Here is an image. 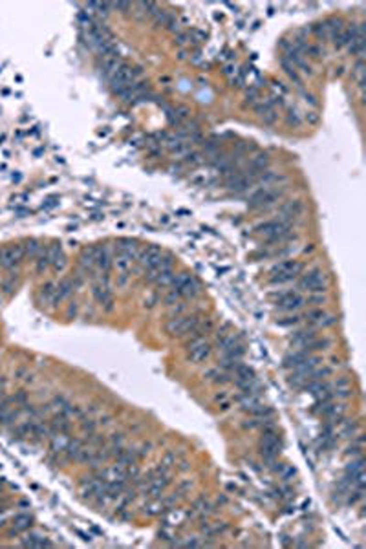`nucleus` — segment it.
<instances>
[{
	"label": "nucleus",
	"mask_w": 366,
	"mask_h": 549,
	"mask_svg": "<svg viewBox=\"0 0 366 549\" xmlns=\"http://www.w3.org/2000/svg\"><path fill=\"white\" fill-rule=\"evenodd\" d=\"M255 233L262 235L268 242L271 243H280L286 242L288 238H291V223L286 222V220H269V222H264L260 225L255 227Z\"/></svg>",
	"instance_id": "1"
},
{
	"label": "nucleus",
	"mask_w": 366,
	"mask_h": 549,
	"mask_svg": "<svg viewBox=\"0 0 366 549\" xmlns=\"http://www.w3.org/2000/svg\"><path fill=\"white\" fill-rule=\"evenodd\" d=\"M198 324H200V317L198 315H174L172 319L165 324V330L167 334L174 335V337H185Z\"/></svg>",
	"instance_id": "2"
},
{
	"label": "nucleus",
	"mask_w": 366,
	"mask_h": 549,
	"mask_svg": "<svg viewBox=\"0 0 366 549\" xmlns=\"http://www.w3.org/2000/svg\"><path fill=\"white\" fill-rule=\"evenodd\" d=\"M304 269V265L297 262V260H284L280 264H276L271 269V282L273 284H282V282H290L293 278H297Z\"/></svg>",
	"instance_id": "3"
},
{
	"label": "nucleus",
	"mask_w": 366,
	"mask_h": 549,
	"mask_svg": "<svg viewBox=\"0 0 366 549\" xmlns=\"http://www.w3.org/2000/svg\"><path fill=\"white\" fill-rule=\"evenodd\" d=\"M282 194V191H278L275 187H262L258 189L255 194L249 198V207L251 209H264L269 207L275 202H278V198Z\"/></svg>",
	"instance_id": "4"
},
{
	"label": "nucleus",
	"mask_w": 366,
	"mask_h": 549,
	"mask_svg": "<svg viewBox=\"0 0 366 549\" xmlns=\"http://www.w3.org/2000/svg\"><path fill=\"white\" fill-rule=\"evenodd\" d=\"M136 73H138V72L132 68V66H128V64L123 63L118 68V72H116V73L110 77L112 88L118 92V94H123L126 88H130V86H132Z\"/></svg>",
	"instance_id": "5"
},
{
	"label": "nucleus",
	"mask_w": 366,
	"mask_h": 549,
	"mask_svg": "<svg viewBox=\"0 0 366 549\" xmlns=\"http://www.w3.org/2000/svg\"><path fill=\"white\" fill-rule=\"evenodd\" d=\"M211 355V344L205 341V337L200 339H193L187 344V357L191 362H203Z\"/></svg>",
	"instance_id": "6"
},
{
	"label": "nucleus",
	"mask_w": 366,
	"mask_h": 549,
	"mask_svg": "<svg viewBox=\"0 0 366 549\" xmlns=\"http://www.w3.org/2000/svg\"><path fill=\"white\" fill-rule=\"evenodd\" d=\"M298 286L311 293H322L326 291V277L320 269H313V271L306 273L304 277L300 278Z\"/></svg>",
	"instance_id": "7"
},
{
	"label": "nucleus",
	"mask_w": 366,
	"mask_h": 549,
	"mask_svg": "<svg viewBox=\"0 0 366 549\" xmlns=\"http://www.w3.org/2000/svg\"><path fill=\"white\" fill-rule=\"evenodd\" d=\"M24 255V247L22 245H9L6 249L0 251V265L2 267H15L17 264H21Z\"/></svg>",
	"instance_id": "8"
},
{
	"label": "nucleus",
	"mask_w": 366,
	"mask_h": 549,
	"mask_svg": "<svg viewBox=\"0 0 366 549\" xmlns=\"http://www.w3.org/2000/svg\"><path fill=\"white\" fill-rule=\"evenodd\" d=\"M253 185V178H249L247 174L238 172V170H233V172L227 174L225 178V187L233 192H244L245 189H249Z\"/></svg>",
	"instance_id": "9"
},
{
	"label": "nucleus",
	"mask_w": 366,
	"mask_h": 549,
	"mask_svg": "<svg viewBox=\"0 0 366 549\" xmlns=\"http://www.w3.org/2000/svg\"><path fill=\"white\" fill-rule=\"evenodd\" d=\"M306 304V299L300 293H284L280 299L276 300V308L280 311H295Z\"/></svg>",
	"instance_id": "10"
},
{
	"label": "nucleus",
	"mask_w": 366,
	"mask_h": 549,
	"mask_svg": "<svg viewBox=\"0 0 366 549\" xmlns=\"http://www.w3.org/2000/svg\"><path fill=\"white\" fill-rule=\"evenodd\" d=\"M161 257H163V251L159 249V247H156V245H150V247H146L145 251L139 253L138 262L143 269H152V267H156V265L159 264Z\"/></svg>",
	"instance_id": "11"
},
{
	"label": "nucleus",
	"mask_w": 366,
	"mask_h": 549,
	"mask_svg": "<svg viewBox=\"0 0 366 549\" xmlns=\"http://www.w3.org/2000/svg\"><path fill=\"white\" fill-rule=\"evenodd\" d=\"M101 480H104L106 483H114V481H126V469H124V465H121V463H118V465H112V467H106V469H103L101 473L97 474Z\"/></svg>",
	"instance_id": "12"
},
{
	"label": "nucleus",
	"mask_w": 366,
	"mask_h": 549,
	"mask_svg": "<svg viewBox=\"0 0 366 549\" xmlns=\"http://www.w3.org/2000/svg\"><path fill=\"white\" fill-rule=\"evenodd\" d=\"M315 337H317V335H315L313 330H300V332H295V334H293L290 342L295 350H308V346H310L311 341H313Z\"/></svg>",
	"instance_id": "13"
},
{
	"label": "nucleus",
	"mask_w": 366,
	"mask_h": 549,
	"mask_svg": "<svg viewBox=\"0 0 366 549\" xmlns=\"http://www.w3.org/2000/svg\"><path fill=\"white\" fill-rule=\"evenodd\" d=\"M304 211V205L298 202V200H290V202H286L280 207V220H286V222H290L295 218V216H300V213Z\"/></svg>",
	"instance_id": "14"
},
{
	"label": "nucleus",
	"mask_w": 366,
	"mask_h": 549,
	"mask_svg": "<svg viewBox=\"0 0 366 549\" xmlns=\"http://www.w3.org/2000/svg\"><path fill=\"white\" fill-rule=\"evenodd\" d=\"M70 438L66 436V432H51L49 436V451L53 454H62L68 447Z\"/></svg>",
	"instance_id": "15"
},
{
	"label": "nucleus",
	"mask_w": 366,
	"mask_h": 549,
	"mask_svg": "<svg viewBox=\"0 0 366 549\" xmlns=\"http://www.w3.org/2000/svg\"><path fill=\"white\" fill-rule=\"evenodd\" d=\"M268 165H269V156L266 152H258L255 158H251V172H249V178L255 180L256 174L264 172V170L268 168Z\"/></svg>",
	"instance_id": "16"
},
{
	"label": "nucleus",
	"mask_w": 366,
	"mask_h": 549,
	"mask_svg": "<svg viewBox=\"0 0 366 549\" xmlns=\"http://www.w3.org/2000/svg\"><path fill=\"white\" fill-rule=\"evenodd\" d=\"M262 406L264 405L260 403V399H258L255 394H245V396L240 397V408H242L244 412H249L251 416H255Z\"/></svg>",
	"instance_id": "17"
},
{
	"label": "nucleus",
	"mask_w": 366,
	"mask_h": 549,
	"mask_svg": "<svg viewBox=\"0 0 366 549\" xmlns=\"http://www.w3.org/2000/svg\"><path fill=\"white\" fill-rule=\"evenodd\" d=\"M96 265L101 271L108 273L112 265V255L108 247H96Z\"/></svg>",
	"instance_id": "18"
},
{
	"label": "nucleus",
	"mask_w": 366,
	"mask_h": 549,
	"mask_svg": "<svg viewBox=\"0 0 366 549\" xmlns=\"http://www.w3.org/2000/svg\"><path fill=\"white\" fill-rule=\"evenodd\" d=\"M176 291L180 293V297H183V299H193V297H196V295L201 291V286L196 278L191 277L185 284L181 286L180 289H176Z\"/></svg>",
	"instance_id": "19"
},
{
	"label": "nucleus",
	"mask_w": 366,
	"mask_h": 549,
	"mask_svg": "<svg viewBox=\"0 0 366 549\" xmlns=\"http://www.w3.org/2000/svg\"><path fill=\"white\" fill-rule=\"evenodd\" d=\"M118 253L119 255H124V257L128 258H134L138 257V242L136 240H128V238H123V240H119L118 243Z\"/></svg>",
	"instance_id": "20"
},
{
	"label": "nucleus",
	"mask_w": 366,
	"mask_h": 549,
	"mask_svg": "<svg viewBox=\"0 0 366 549\" xmlns=\"http://www.w3.org/2000/svg\"><path fill=\"white\" fill-rule=\"evenodd\" d=\"M308 355H310L308 350H293L291 354H288L284 357V366H286V368H297Z\"/></svg>",
	"instance_id": "21"
},
{
	"label": "nucleus",
	"mask_w": 366,
	"mask_h": 549,
	"mask_svg": "<svg viewBox=\"0 0 366 549\" xmlns=\"http://www.w3.org/2000/svg\"><path fill=\"white\" fill-rule=\"evenodd\" d=\"M94 297H96V300L99 304H112L110 287H108L106 282H104V284H97L96 287H94Z\"/></svg>",
	"instance_id": "22"
},
{
	"label": "nucleus",
	"mask_w": 366,
	"mask_h": 549,
	"mask_svg": "<svg viewBox=\"0 0 366 549\" xmlns=\"http://www.w3.org/2000/svg\"><path fill=\"white\" fill-rule=\"evenodd\" d=\"M235 377H236V384L238 382H245V381H253L255 379V372H253V368H249L247 364H238L235 370Z\"/></svg>",
	"instance_id": "23"
},
{
	"label": "nucleus",
	"mask_w": 366,
	"mask_h": 549,
	"mask_svg": "<svg viewBox=\"0 0 366 549\" xmlns=\"http://www.w3.org/2000/svg\"><path fill=\"white\" fill-rule=\"evenodd\" d=\"M333 396L339 397V399H348L352 396V386H350V381L346 377H341L337 382H335V392Z\"/></svg>",
	"instance_id": "24"
},
{
	"label": "nucleus",
	"mask_w": 366,
	"mask_h": 549,
	"mask_svg": "<svg viewBox=\"0 0 366 549\" xmlns=\"http://www.w3.org/2000/svg\"><path fill=\"white\" fill-rule=\"evenodd\" d=\"M22 546H26V548H53V544L49 542V540H46V538L41 535L26 536V538L22 540Z\"/></svg>",
	"instance_id": "25"
},
{
	"label": "nucleus",
	"mask_w": 366,
	"mask_h": 549,
	"mask_svg": "<svg viewBox=\"0 0 366 549\" xmlns=\"http://www.w3.org/2000/svg\"><path fill=\"white\" fill-rule=\"evenodd\" d=\"M49 427H51V430L53 432H68L70 429V421H68V416H64V414H55L53 416V419H51V423H49Z\"/></svg>",
	"instance_id": "26"
},
{
	"label": "nucleus",
	"mask_w": 366,
	"mask_h": 549,
	"mask_svg": "<svg viewBox=\"0 0 366 549\" xmlns=\"http://www.w3.org/2000/svg\"><path fill=\"white\" fill-rule=\"evenodd\" d=\"M284 176H280V174L276 172H271V170H264V172H260V176H258V181L262 183L264 187H273V185H276L278 181H282Z\"/></svg>",
	"instance_id": "27"
},
{
	"label": "nucleus",
	"mask_w": 366,
	"mask_h": 549,
	"mask_svg": "<svg viewBox=\"0 0 366 549\" xmlns=\"http://www.w3.org/2000/svg\"><path fill=\"white\" fill-rule=\"evenodd\" d=\"M187 516L189 515L183 513V511H180V509H171L165 522H167V525H181V524L187 520Z\"/></svg>",
	"instance_id": "28"
},
{
	"label": "nucleus",
	"mask_w": 366,
	"mask_h": 549,
	"mask_svg": "<svg viewBox=\"0 0 366 549\" xmlns=\"http://www.w3.org/2000/svg\"><path fill=\"white\" fill-rule=\"evenodd\" d=\"M72 289H73V282L72 280H62L61 284L57 286V291H55V304L57 302H61V300H64L66 297H70V293H72Z\"/></svg>",
	"instance_id": "29"
},
{
	"label": "nucleus",
	"mask_w": 366,
	"mask_h": 549,
	"mask_svg": "<svg viewBox=\"0 0 366 549\" xmlns=\"http://www.w3.org/2000/svg\"><path fill=\"white\" fill-rule=\"evenodd\" d=\"M55 291L57 286H53L51 282H48L46 286H42L41 289V299L44 304H55Z\"/></svg>",
	"instance_id": "30"
},
{
	"label": "nucleus",
	"mask_w": 366,
	"mask_h": 549,
	"mask_svg": "<svg viewBox=\"0 0 366 549\" xmlns=\"http://www.w3.org/2000/svg\"><path fill=\"white\" fill-rule=\"evenodd\" d=\"M361 471H365V459H363V456H357V458L352 459V461L346 465V474H348V478H353V476L359 474Z\"/></svg>",
	"instance_id": "31"
},
{
	"label": "nucleus",
	"mask_w": 366,
	"mask_h": 549,
	"mask_svg": "<svg viewBox=\"0 0 366 549\" xmlns=\"http://www.w3.org/2000/svg\"><path fill=\"white\" fill-rule=\"evenodd\" d=\"M31 525V516L29 515H19L13 518V533H21L26 531Z\"/></svg>",
	"instance_id": "32"
},
{
	"label": "nucleus",
	"mask_w": 366,
	"mask_h": 549,
	"mask_svg": "<svg viewBox=\"0 0 366 549\" xmlns=\"http://www.w3.org/2000/svg\"><path fill=\"white\" fill-rule=\"evenodd\" d=\"M352 77H353V81H355V84H357L359 88H363V84H365V63H363V59H359V61L355 63V66H353V70H352Z\"/></svg>",
	"instance_id": "33"
},
{
	"label": "nucleus",
	"mask_w": 366,
	"mask_h": 549,
	"mask_svg": "<svg viewBox=\"0 0 366 549\" xmlns=\"http://www.w3.org/2000/svg\"><path fill=\"white\" fill-rule=\"evenodd\" d=\"M81 265H83L86 271L96 265V247L83 251V255H81Z\"/></svg>",
	"instance_id": "34"
},
{
	"label": "nucleus",
	"mask_w": 366,
	"mask_h": 549,
	"mask_svg": "<svg viewBox=\"0 0 366 549\" xmlns=\"http://www.w3.org/2000/svg\"><path fill=\"white\" fill-rule=\"evenodd\" d=\"M174 277H176V275H174L172 269H167V271H161V273H159L158 278H156L154 282H156V284H158L159 287H171V286H172Z\"/></svg>",
	"instance_id": "35"
},
{
	"label": "nucleus",
	"mask_w": 366,
	"mask_h": 549,
	"mask_svg": "<svg viewBox=\"0 0 366 549\" xmlns=\"http://www.w3.org/2000/svg\"><path fill=\"white\" fill-rule=\"evenodd\" d=\"M81 447H83V441H81V439H70L68 447H66V451H64L66 458L75 459L77 454H79V451H81Z\"/></svg>",
	"instance_id": "36"
},
{
	"label": "nucleus",
	"mask_w": 366,
	"mask_h": 549,
	"mask_svg": "<svg viewBox=\"0 0 366 549\" xmlns=\"http://www.w3.org/2000/svg\"><path fill=\"white\" fill-rule=\"evenodd\" d=\"M22 247H24V255H26V257H31V258L39 257V253L42 251L37 240H28V242L24 243Z\"/></svg>",
	"instance_id": "37"
},
{
	"label": "nucleus",
	"mask_w": 366,
	"mask_h": 549,
	"mask_svg": "<svg viewBox=\"0 0 366 549\" xmlns=\"http://www.w3.org/2000/svg\"><path fill=\"white\" fill-rule=\"evenodd\" d=\"M163 511H165V503L159 500V498H156V500L150 501L148 505H145V513L146 515H150V516L159 515V513H163Z\"/></svg>",
	"instance_id": "38"
},
{
	"label": "nucleus",
	"mask_w": 366,
	"mask_h": 549,
	"mask_svg": "<svg viewBox=\"0 0 366 549\" xmlns=\"http://www.w3.org/2000/svg\"><path fill=\"white\" fill-rule=\"evenodd\" d=\"M114 264H116V267H118L121 273H126L132 265V258L124 257V255H118V257L114 258Z\"/></svg>",
	"instance_id": "39"
},
{
	"label": "nucleus",
	"mask_w": 366,
	"mask_h": 549,
	"mask_svg": "<svg viewBox=\"0 0 366 549\" xmlns=\"http://www.w3.org/2000/svg\"><path fill=\"white\" fill-rule=\"evenodd\" d=\"M280 63H282L284 70H286V73H288L291 79H295V81L300 84V79H298V75H297V70H295V66H293V64H291L290 61L286 59V57H282V61H280Z\"/></svg>",
	"instance_id": "40"
},
{
	"label": "nucleus",
	"mask_w": 366,
	"mask_h": 549,
	"mask_svg": "<svg viewBox=\"0 0 366 549\" xmlns=\"http://www.w3.org/2000/svg\"><path fill=\"white\" fill-rule=\"evenodd\" d=\"M48 265H49V258H48L46 249H44V251H41L39 257H37V271H44Z\"/></svg>",
	"instance_id": "41"
},
{
	"label": "nucleus",
	"mask_w": 366,
	"mask_h": 549,
	"mask_svg": "<svg viewBox=\"0 0 366 549\" xmlns=\"http://www.w3.org/2000/svg\"><path fill=\"white\" fill-rule=\"evenodd\" d=\"M260 118H262V121L266 123V125H275L276 119H278V114H276L275 108H271V110H268L266 114H262Z\"/></svg>",
	"instance_id": "42"
},
{
	"label": "nucleus",
	"mask_w": 366,
	"mask_h": 549,
	"mask_svg": "<svg viewBox=\"0 0 366 549\" xmlns=\"http://www.w3.org/2000/svg\"><path fill=\"white\" fill-rule=\"evenodd\" d=\"M286 121H288V125H293V126H300V125H302V118H300V116H298L295 110L288 112V119H286Z\"/></svg>",
	"instance_id": "43"
},
{
	"label": "nucleus",
	"mask_w": 366,
	"mask_h": 549,
	"mask_svg": "<svg viewBox=\"0 0 366 549\" xmlns=\"http://www.w3.org/2000/svg\"><path fill=\"white\" fill-rule=\"evenodd\" d=\"M326 317V313L322 311V310H313V311L308 313V319L310 320H317V322H320L322 324V319Z\"/></svg>",
	"instance_id": "44"
},
{
	"label": "nucleus",
	"mask_w": 366,
	"mask_h": 549,
	"mask_svg": "<svg viewBox=\"0 0 366 549\" xmlns=\"http://www.w3.org/2000/svg\"><path fill=\"white\" fill-rule=\"evenodd\" d=\"M185 158H187V163H193V165H200L201 161H203V160H201V156L198 152H189Z\"/></svg>",
	"instance_id": "45"
},
{
	"label": "nucleus",
	"mask_w": 366,
	"mask_h": 549,
	"mask_svg": "<svg viewBox=\"0 0 366 549\" xmlns=\"http://www.w3.org/2000/svg\"><path fill=\"white\" fill-rule=\"evenodd\" d=\"M180 299V293L176 291V289H171V291L167 293V297H165V302L167 304H169V306H171V304H174V302H176V300Z\"/></svg>",
	"instance_id": "46"
},
{
	"label": "nucleus",
	"mask_w": 366,
	"mask_h": 549,
	"mask_svg": "<svg viewBox=\"0 0 366 549\" xmlns=\"http://www.w3.org/2000/svg\"><path fill=\"white\" fill-rule=\"evenodd\" d=\"M83 430L84 432H94L96 430V423H94V421H92V419H84L83 421Z\"/></svg>",
	"instance_id": "47"
},
{
	"label": "nucleus",
	"mask_w": 366,
	"mask_h": 549,
	"mask_svg": "<svg viewBox=\"0 0 366 549\" xmlns=\"http://www.w3.org/2000/svg\"><path fill=\"white\" fill-rule=\"evenodd\" d=\"M300 317H288V320H278V326H291V324H297Z\"/></svg>",
	"instance_id": "48"
},
{
	"label": "nucleus",
	"mask_w": 366,
	"mask_h": 549,
	"mask_svg": "<svg viewBox=\"0 0 366 549\" xmlns=\"http://www.w3.org/2000/svg\"><path fill=\"white\" fill-rule=\"evenodd\" d=\"M308 302H326V297H322V295H318V297H310Z\"/></svg>",
	"instance_id": "49"
},
{
	"label": "nucleus",
	"mask_w": 366,
	"mask_h": 549,
	"mask_svg": "<svg viewBox=\"0 0 366 549\" xmlns=\"http://www.w3.org/2000/svg\"><path fill=\"white\" fill-rule=\"evenodd\" d=\"M0 491H2V483H0Z\"/></svg>",
	"instance_id": "50"
}]
</instances>
